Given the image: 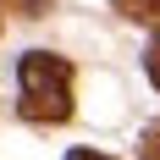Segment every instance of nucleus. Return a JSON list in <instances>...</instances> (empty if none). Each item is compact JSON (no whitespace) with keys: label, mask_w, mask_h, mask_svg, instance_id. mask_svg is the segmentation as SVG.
Segmentation results:
<instances>
[{"label":"nucleus","mask_w":160,"mask_h":160,"mask_svg":"<svg viewBox=\"0 0 160 160\" xmlns=\"http://www.w3.org/2000/svg\"><path fill=\"white\" fill-rule=\"evenodd\" d=\"M17 88H22V99H17L22 122L50 127V122H66V116H72V61H66V55L28 50V55L17 61Z\"/></svg>","instance_id":"nucleus-1"},{"label":"nucleus","mask_w":160,"mask_h":160,"mask_svg":"<svg viewBox=\"0 0 160 160\" xmlns=\"http://www.w3.org/2000/svg\"><path fill=\"white\" fill-rule=\"evenodd\" d=\"M111 6L132 22H160V0H111Z\"/></svg>","instance_id":"nucleus-2"},{"label":"nucleus","mask_w":160,"mask_h":160,"mask_svg":"<svg viewBox=\"0 0 160 160\" xmlns=\"http://www.w3.org/2000/svg\"><path fill=\"white\" fill-rule=\"evenodd\" d=\"M138 155H144V160H160V122H149V127H144V138H138Z\"/></svg>","instance_id":"nucleus-3"},{"label":"nucleus","mask_w":160,"mask_h":160,"mask_svg":"<svg viewBox=\"0 0 160 160\" xmlns=\"http://www.w3.org/2000/svg\"><path fill=\"white\" fill-rule=\"evenodd\" d=\"M6 11H17V17H44L50 11V0H0Z\"/></svg>","instance_id":"nucleus-4"},{"label":"nucleus","mask_w":160,"mask_h":160,"mask_svg":"<svg viewBox=\"0 0 160 160\" xmlns=\"http://www.w3.org/2000/svg\"><path fill=\"white\" fill-rule=\"evenodd\" d=\"M144 66H149V78H155V88H160V33H155V44H149V55H144Z\"/></svg>","instance_id":"nucleus-5"},{"label":"nucleus","mask_w":160,"mask_h":160,"mask_svg":"<svg viewBox=\"0 0 160 160\" xmlns=\"http://www.w3.org/2000/svg\"><path fill=\"white\" fill-rule=\"evenodd\" d=\"M66 160H111V155H94V149H72Z\"/></svg>","instance_id":"nucleus-6"}]
</instances>
